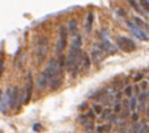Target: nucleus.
<instances>
[{
  "label": "nucleus",
  "instance_id": "10",
  "mask_svg": "<svg viewBox=\"0 0 149 133\" xmlns=\"http://www.w3.org/2000/svg\"><path fill=\"white\" fill-rule=\"evenodd\" d=\"M24 97H21V93H20V89H18V86H13L12 89V99H13V108H16V110H18L21 106V100L24 102L22 99Z\"/></svg>",
  "mask_w": 149,
  "mask_h": 133
},
{
  "label": "nucleus",
  "instance_id": "25",
  "mask_svg": "<svg viewBox=\"0 0 149 133\" xmlns=\"http://www.w3.org/2000/svg\"><path fill=\"white\" fill-rule=\"evenodd\" d=\"M33 128H34V131H36V132H38V131H39V128H41V125H39V124H34Z\"/></svg>",
  "mask_w": 149,
  "mask_h": 133
},
{
  "label": "nucleus",
  "instance_id": "5",
  "mask_svg": "<svg viewBox=\"0 0 149 133\" xmlns=\"http://www.w3.org/2000/svg\"><path fill=\"white\" fill-rule=\"evenodd\" d=\"M116 46L124 52H132L136 48V44L132 39L127 38V37H116Z\"/></svg>",
  "mask_w": 149,
  "mask_h": 133
},
{
  "label": "nucleus",
  "instance_id": "7",
  "mask_svg": "<svg viewBox=\"0 0 149 133\" xmlns=\"http://www.w3.org/2000/svg\"><path fill=\"white\" fill-rule=\"evenodd\" d=\"M13 108V99H12V90L7 89L1 97V105H0V111L4 114L8 112V110Z\"/></svg>",
  "mask_w": 149,
  "mask_h": 133
},
{
  "label": "nucleus",
  "instance_id": "8",
  "mask_svg": "<svg viewBox=\"0 0 149 133\" xmlns=\"http://www.w3.org/2000/svg\"><path fill=\"white\" fill-rule=\"evenodd\" d=\"M49 84H50V76L47 73V71L45 69V71H42L39 73L38 78H37V90L38 91H43L49 86Z\"/></svg>",
  "mask_w": 149,
  "mask_h": 133
},
{
  "label": "nucleus",
  "instance_id": "18",
  "mask_svg": "<svg viewBox=\"0 0 149 133\" xmlns=\"http://www.w3.org/2000/svg\"><path fill=\"white\" fill-rule=\"evenodd\" d=\"M140 7H141L149 16V0H140Z\"/></svg>",
  "mask_w": 149,
  "mask_h": 133
},
{
  "label": "nucleus",
  "instance_id": "24",
  "mask_svg": "<svg viewBox=\"0 0 149 133\" xmlns=\"http://www.w3.org/2000/svg\"><path fill=\"white\" fill-rule=\"evenodd\" d=\"M141 78H143V74L141 73H137L136 76H135V81H136V82L139 81V80H141Z\"/></svg>",
  "mask_w": 149,
  "mask_h": 133
},
{
  "label": "nucleus",
  "instance_id": "29",
  "mask_svg": "<svg viewBox=\"0 0 149 133\" xmlns=\"http://www.w3.org/2000/svg\"><path fill=\"white\" fill-rule=\"evenodd\" d=\"M1 97H3V94H1V91H0V105H1Z\"/></svg>",
  "mask_w": 149,
  "mask_h": 133
},
{
  "label": "nucleus",
  "instance_id": "9",
  "mask_svg": "<svg viewBox=\"0 0 149 133\" xmlns=\"http://www.w3.org/2000/svg\"><path fill=\"white\" fill-rule=\"evenodd\" d=\"M127 25H128L130 30L132 31V34H134V35H136L139 39H141V41H148V39H149V37L147 35V33H145V31H143L137 25H135V24L130 22V21L127 22Z\"/></svg>",
  "mask_w": 149,
  "mask_h": 133
},
{
  "label": "nucleus",
  "instance_id": "1",
  "mask_svg": "<svg viewBox=\"0 0 149 133\" xmlns=\"http://www.w3.org/2000/svg\"><path fill=\"white\" fill-rule=\"evenodd\" d=\"M81 47H82V38L81 35L77 34L72 38V43L70 46V51L65 57V69L71 74V77L74 78L77 73L80 72V60H81Z\"/></svg>",
  "mask_w": 149,
  "mask_h": 133
},
{
  "label": "nucleus",
  "instance_id": "26",
  "mask_svg": "<svg viewBox=\"0 0 149 133\" xmlns=\"http://www.w3.org/2000/svg\"><path fill=\"white\" fill-rule=\"evenodd\" d=\"M84 107H86V103H82V105H80V107H79V110H84Z\"/></svg>",
  "mask_w": 149,
  "mask_h": 133
},
{
  "label": "nucleus",
  "instance_id": "16",
  "mask_svg": "<svg viewBox=\"0 0 149 133\" xmlns=\"http://www.w3.org/2000/svg\"><path fill=\"white\" fill-rule=\"evenodd\" d=\"M110 116H111V110L110 108H105L102 111V114H101V120H107Z\"/></svg>",
  "mask_w": 149,
  "mask_h": 133
},
{
  "label": "nucleus",
  "instance_id": "20",
  "mask_svg": "<svg viewBox=\"0 0 149 133\" xmlns=\"http://www.w3.org/2000/svg\"><path fill=\"white\" fill-rule=\"evenodd\" d=\"M135 22L137 24V26H139V28H143V29H145V30H147V29H148L147 24H144V22H143V21L140 20L139 17H135Z\"/></svg>",
  "mask_w": 149,
  "mask_h": 133
},
{
  "label": "nucleus",
  "instance_id": "23",
  "mask_svg": "<svg viewBox=\"0 0 149 133\" xmlns=\"http://www.w3.org/2000/svg\"><path fill=\"white\" fill-rule=\"evenodd\" d=\"M124 93H126V95H128L130 98L132 97V86H126V90H124Z\"/></svg>",
  "mask_w": 149,
  "mask_h": 133
},
{
  "label": "nucleus",
  "instance_id": "11",
  "mask_svg": "<svg viewBox=\"0 0 149 133\" xmlns=\"http://www.w3.org/2000/svg\"><path fill=\"white\" fill-rule=\"evenodd\" d=\"M93 21H94V15H93V12H88L86 18H85V31H86V34L92 33Z\"/></svg>",
  "mask_w": 149,
  "mask_h": 133
},
{
  "label": "nucleus",
  "instance_id": "2",
  "mask_svg": "<svg viewBox=\"0 0 149 133\" xmlns=\"http://www.w3.org/2000/svg\"><path fill=\"white\" fill-rule=\"evenodd\" d=\"M49 50H50L49 37L41 35L38 38V41H37V46H36V59H37V64L38 65H41L47 59Z\"/></svg>",
  "mask_w": 149,
  "mask_h": 133
},
{
  "label": "nucleus",
  "instance_id": "3",
  "mask_svg": "<svg viewBox=\"0 0 149 133\" xmlns=\"http://www.w3.org/2000/svg\"><path fill=\"white\" fill-rule=\"evenodd\" d=\"M68 35L70 34H68L67 26H64V25L59 26V37H58V42H56V46H55V54H56V56L63 55V51L67 47Z\"/></svg>",
  "mask_w": 149,
  "mask_h": 133
},
{
  "label": "nucleus",
  "instance_id": "31",
  "mask_svg": "<svg viewBox=\"0 0 149 133\" xmlns=\"http://www.w3.org/2000/svg\"><path fill=\"white\" fill-rule=\"evenodd\" d=\"M148 114H149V106H148Z\"/></svg>",
  "mask_w": 149,
  "mask_h": 133
},
{
  "label": "nucleus",
  "instance_id": "12",
  "mask_svg": "<svg viewBox=\"0 0 149 133\" xmlns=\"http://www.w3.org/2000/svg\"><path fill=\"white\" fill-rule=\"evenodd\" d=\"M90 64H92V59H90V56L86 55V54H82L81 60H80V66H81V69H84V71H89Z\"/></svg>",
  "mask_w": 149,
  "mask_h": 133
},
{
  "label": "nucleus",
  "instance_id": "17",
  "mask_svg": "<svg viewBox=\"0 0 149 133\" xmlns=\"http://www.w3.org/2000/svg\"><path fill=\"white\" fill-rule=\"evenodd\" d=\"M110 124H107V125H100L97 127V133H109L110 132Z\"/></svg>",
  "mask_w": 149,
  "mask_h": 133
},
{
  "label": "nucleus",
  "instance_id": "19",
  "mask_svg": "<svg viewBox=\"0 0 149 133\" xmlns=\"http://www.w3.org/2000/svg\"><path fill=\"white\" fill-rule=\"evenodd\" d=\"M135 108H136V98H135V97H131V99H130L128 110H130V111H134Z\"/></svg>",
  "mask_w": 149,
  "mask_h": 133
},
{
  "label": "nucleus",
  "instance_id": "4",
  "mask_svg": "<svg viewBox=\"0 0 149 133\" xmlns=\"http://www.w3.org/2000/svg\"><path fill=\"white\" fill-rule=\"evenodd\" d=\"M105 55H106V51H105V48H103V44L102 43H95L94 47L92 48L90 59H92L93 63L100 64V63L105 59Z\"/></svg>",
  "mask_w": 149,
  "mask_h": 133
},
{
  "label": "nucleus",
  "instance_id": "21",
  "mask_svg": "<svg viewBox=\"0 0 149 133\" xmlns=\"http://www.w3.org/2000/svg\"><path fill=\"white\" fill-rule=\"evenodd\" d=\"M122 111V102L114 103V112H120Z\"/></svg>",
  "mask_w": 149,
  "mask_h": 133
},
{
  "label": "nucleus",
  "instance_id": "22",
  "mask_svg": "<svg viewBox=\"0 0 149 133\" xmlns=\"http://www.w3.org/2000/svg\"><path fill=\"white\" fill-rule=\"evenodd\" d=\"M85 116H86V119H89V120H94V111L89 110L86 114H85Z\"/></svg>",
  "mask_w": 149,
  "mask_h": 133
},
{
  "label": "nucleus",
  "instance_id": "6",
  "mask_svg": "<svg viewBox=\"0 0 149 133\" xmlns=\"http://www.w3.org/2000/svg\"><path fill=\"white\" fill-rule=\"evenodd\" d=\"M33 87H34V82H33V73L28 72L26 74V81H25V94H24V105H28L31 99V94H33Z\"/></svg>",
  "mask_w": 149,
  "mask_h": 133
},
{
  "label": "nucleus",
  "instance_id": "15",
  "mask_svg": "<svg viewBox=\"0 0 149 133\" xmlns=\"http://www.w3.org/2000/svg\"><path fill=\"white\" fill-rule=\"evenodd\" d=\"M92 110L94 111V114L101 115V114H102V111H103V107H102V105H100V103H94V105H93V107H92Z\"/></svg>",
  "mask_w": 149,
  "mask_h": 133
},
{
  "label": "nucleus",
  "instance_id": "13",
  "mask_svg": "<svg viewBox=\"0 0 149 133\" xmlns=\"http://www.w3.org/2000/svg\"><path fill=\"white\" fill-rule=\"evenodd\" d=\"M67 30H68V34H70L71 37H76L77 34V21L72 18V20L68 21V25H67Z\"/></svg>",
  "mask_w": 149,
  "mask_h": 133
},
{
  "label": "nucleus",
  "instance_id": "28",
  "mask_svg": "<svg viewBox=\"0 0 149 133\" xmlns=\"http://www.w3.org/2000/svg\"><path fill=\"white\" fill-rule=\"evenodd\" d=\"M132 119H134V120H137V114H134V116H132Z\"/></svg>",
  "mask_w": 149,
  "mask_h": 133
},
{
  "label": "nucleus",
  "instance_id": "30",
  "mask_svg": "<svg viewBox=\"0 0 149 133\" xmlns=\"http://www.w3.org/2000/svg\"><path fill=\"white\" fill-rule=\"evenodd\" d=\"M147 97H148V98H149V91H148V94H147Z\"/></svg>",
  "mask_w": 149,
  "mask_h": 133
},
{
  "label": "nucleus",
  "instance_id": "27",
  "mask_svg": "<svg viewBox=\"0 0 149 133\" xmlns=\"http://www.w3.org/2000/svg\"><path fill=\"white\" fill-rule=\"evenodd\" d=\"M1 71H3V59H0V76H1Z\"/></svg>",
  "mask_w": 149,
  "mask_h": 133
},
{
  "label": "nucleus",
  "instance_id": "14",
  "mask_svg": "<svg viewBox=\"0 0 149 133\" xmlns=\"http://www.w3.org/2000/svg\"><path fill=\"white\" fill-rule=\"evenodd\" d=\"M128 3H130V4H131V7L134 8V9L136 10V12H140V13H143V15H145V13H147L144 9H143L141 7H139V5H137L136 0H128Z\"/></svg>",
  "mask_w": 149,
  "mask_h": 133
},
{
  "label": "nucleus",
  "instance_id": "32",
  "mask_svg": "<svg viewBox=\"0 0 149 133\" xmlns=\"http://www.w3.org/2000/svg\"><path fill=\"white\" fill-rule=\"evenodd\" d=\"M148 133H149V131H148Z\"/></svg>",
  "mask_w": 149,
  "mask_h": 133
}]
</instances>
